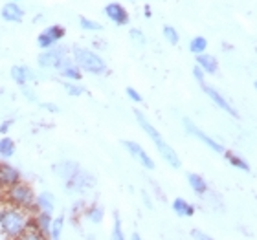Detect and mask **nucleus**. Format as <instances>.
<instances>
[{"mask_svg": "<svg viewBox=\"0 0 257 240\" xmlns=\"http://www.w3.org/2000/svg\"><path fill=\"white\" fill-rule=\"evenodd\" d=\"M22 92H24V96L30 99V101H37V97H35V94H33L32 90H28L26 86H22Z\"/></svg>", "mask_w": 257, "mask_h": 240, "instance_id": "37", "label": "nucleus"}, {"mask_svg": "<svg viewBox=\"0 0 257 240\" xmlns=\"http://www.w3.org/2000/svg\"><path fill=\"white\" fill-rule=\"evenodd\" d=\"M193 75H195L198 83L202 85V83H204V70L200 68V66H197V68H193Z\"/></svg>", "mask_w": 257, "mask_h": 240, "instance_id": "33", "label": "nucleus"}, {"mask_svg": "<svg viewBox=\"0 0 257 240\" xmlns=\"http://www.w3.org/2000/svg\"><path fill=\"white\" fill-rule=\"evenodd\" d=\"M0 15H2V19L6 22H21L24 19V10L13 0V2H8V4L2 6Z\"/></svg>", "mask_w": 257, "mask_h": 240, "instance_id": "12", "label": "nucleus"}, {"mask_svg": "<svg viewBox=\"0 0 257 240\" xmlns=\"http://www.w3.org/2000/svg\"><path fill=\"white\" fill-rule=\"evenodd\" d=\"M21 181V172L17 171L13 165H8V163H0V189H8L13 183Z\"/></svg>", "mask_w": 257, "mask_h": 240, "instance_id": "9", "label": "nucleus"}, {"mask_svg": "<svg viewBox=\"0 0 257 240\" xmlns=\"http://www.w3.org/2000/svg\"><path fill=\"white\" fill-rule=\"evenodd\" d=\"M173 211L177 214H180V216H191V214L195 213L193 205H189L184 198H177V200L173 202Z\"/></svg>", "mask_w": 257, "mask_h": 240, "instance_id": "20", "label": "nucleus"}, {"mask_svg": "<svg viewBox=\"0 0 257 240\" xmlns=\"http://www.w3.org/2000/svg\"><path fill=\"white\" fill-rule=\"evenodd\" d=\"M64 37V28L59 26V24H54V26L46 28L44 32L39 33L37 37V44L41 46L43 50L46 48H52V46H55V44L59 43L61 39Z\"/></svg>", "mask_w": 257, "mask_h": 240, "instance_id": "7", "label": "nucleus"}, {"mask_svg": "<svg viewBox=\"0 0 257 240\" xmlns=\"http://www.w3.org/2000/svg\"><path fill=\"white\" fill-rule=\"evenodd\" d=\"M54 194L48 191L41 192L39 196H35V211H43V213H52L54 214Z\"/></svg>", "mask_w": 257, "mask_h": 240, "instance_id": "16", "label": "nucleus"}, {"mask_svg": "<svg viewBox=\"0 0 257 240\" xmlns=\"http://www.w3.org/2000/svg\"><path fill=\"white\" fill-rule=\"evenodd\" d=\"M197 63L198 66L204 70V72H208V74H215L217 68H219V64H217V59H215L213 55H208V54H197Z\"/></svg>", "mask_w": 257, "mask_h": 240, "instance_id": "18", "label": "nucleus"}, {"mask_svg": "<svg viewBox=\"0 0 257 240\" xmlns=\"http://www.w3.org/2000/svg\"><path fill=\"white\" fill-rule=\"evenodd\" d=\"M64 183H66V189L72 192H86L96 187V178L92 176L90 172H86L85 169H79L74 176L64 180Z\"/></svg>", "mask_w": 257, "mask_h": 240, "instance_id": "6", "label": "nucleus"}, {"mask_svg": "<svg viewBox=\"0 0 257 240\" xmlns=\"http://www.w3.org/2000/svg\"><path fill=\"white\" fill-rule=\"evenodd\" d=\"M114 238L121 240L123 238V231H121V222H119V214L114 213V231H112Z\"/></svg>", "mask_w": 257, "mask_h": 240, "instance_id": "30", "label": "nucleus"}, {"mask_svg": "<svg viewBox=\"0 0 257 240\" xmlns=\"http://www.w3.org/2000/svg\"><path fill=\"white\" fill-rule=\"evenodd\" d=\"M127 96L131 97L133 101H136V103H142V101H144V97L140 96V94L136 90H134V88H127Z\"/></svg>", "mask_w": 257, "mask_h": 240, "instance_id": "32", "label": "nucleus"}, {"mask_svg": "<svg viewBox=\"0 0 257 240\" xmlns=\"http://www.w3.org/2000/svg\"><path fill=\"white\" fill-rule=\"evenodd\" d=\"M226 158H228V160H230V163H231V165L239 167V169H242V171H250V167H248V163H246V161H242L241 158H237L235 154H231V152H226Z\"/></svg>", "mask_w": 257, "mask_h": 240, "instance_id": "28", "label": "nucleus"}, {"mask_svg": "<svg viewBox=\"0 0 257 240\" xmlns=\"http://www.w3.org/2000/svg\"><path fill=\"white\" fill-rule=\"evenodd\" d=\"M164 37L169 41L171 44H178V33L173 26H166L164 28Z\"/></svg>", "mask_w": 257, "mask_h": 240, "instance_id": "29", "label": "nucleus"}, {"mask_svg": "<svg viewBox=\"0 0 257 240\" xmlns=\"http://www.w3.org/2000/svg\"><path fill=\"white\" fill-rule=\"evenodd\" d=\"M191 236L193 238H202V240H208L209 235H206V233H202V231H198V229H193L191 231Z\"/></svg>", "mask_w": 257, "mask_h": 240, "instance_id": "36", "label": "nucleus"}, {"mask_svg": "<svg viewBox=\"0 0 257 240\" xmlns=\"http://www.w3.org/2000/svg\"><path fill=\"white\" fill-rule=\"evenodd\" d=\"M105 15H107L112 22L119 24V26H123V24L128 22L127 10H125L121 4H118V2H110V4H107V8H105Z\"/></svg>", "mask_w": 257, "mask_h": 240, "instance_id": "10", "label": "nucleus"}, {"mask_svg": "<svg viewBox=\"0 0 257 240\" xmlns=\"http://www.w3.org/2000/svg\"><path fill=\"white\" fill-rule=\"evenodd\" d=\"M134 114H136V119H138V123L142 125V128H144L145 132L149 134V138L155 141L156 149L160 150L162 158H164V160H166L167 163L173 167V169H180V158H178V154L175 152V149H173V147H169V145L164 141V138L158 134V130H156V128L153 127L147 119H145V116L140 112V110H134Z\"/></svg>", "mask_w": 257, "mask_h": 240, "instance_id": "2", "label": "nucleus"}, {"mask_svg": "<svg viewBox=\"0 0 257 240\" xmlns=\"http://www.w3.org/2000/svg\"><path fill=\"white\" fill-rule=\"evenodd\" d=\"M32 224V209L19 207L6 200L0 203V233H4L10 238H22Z\"/></svg>", "mask_w": 257, "mask_h": 240, "instance_id": "1", "label": "nucleus"}, {"mask_svg": "<svg viewBox=\"0 0 257 240\" xmlns=\"http://www.w3.org/2000/svg\"><path fill=\"white\" fill-rule=\"evenodd\" d=\"M200 86H202V90L206 92V94H208L209 99H211V101H213L215 105H217V107L222 108L224 112H228V114H230V116H233V118H237V116H239V114L235 112V108L231 107L230 103L226 101V99H224V97H222V96H220L219 92L213 90V88H209V86H206V83H202V85H200Z\"/></svg>", "mask_w": 257, "mask_h": 240, "instance_id": "11", "label": "nucleus"}, {"mask_svg": "<svg viewBox=\"0 0 257 240\" xmlns=\"http://www.w3.org/2000/svg\"><path fill=\"white\" fill-rule=\"evenodd\" d=\"M4 200L10 203H15L19 207L24 209H35V192L28 183L24 181H17L11 187L4 191Z\"/></svg>", "mask_w": 257, "mask_h": 240, "instance_id": "4", "label": "nucleus"}, {"mask_svg": "<svg viewBox=\"0 0 257 240\" xmlns=\"http://www.w3.org/2000/svg\"><path fill=\"white\" fill-rule=\"evenodd\" d=\"M15 149H17L15 141L11 138L6 136V138L0 139V156H2V158H11V156L15 154Z\"/></svg>", "mask_w": 257, "mask_h": 240, "instance_id": "22", "label": "nucleus"}, {"mask_svg": "<svg viewBox=\"0 0 257 240\" xmlns=\"http://www.w3.org/2000/svg\"><path fill=\"white\" fill-rule=\"evenodd\" d=\"M4 202V189H0V203Z\"/></svg>", "mask_w": 257, "mask_h": 240, "instance_id": "39", "label": "nucleus"}, {"mask_svg": "<svg viewBox=\"0 0 257 240\" xmlns=\"http://www.w3.org/2000/svg\"><path fill=\"white\" fill-rule=\"evenodd\" d=\"M79 169H81L79 163H75V161H70V160L59 161V163H55V165H54V172L61 178V180H68V178L74 176V174L79 171Z\"/></svg>", "mask_w": 257, "mask_h": 240, "instance_id": "15", "label": "nucleus"}, {"mask_svg": "<svg viewBox=\"0 0 257 240\" xmlns=\"http://www.w3.org/2000/svg\"><path fill=\"white\" fill-rule=\"evenodd\" d=\"M33 225H35V229L39 231V235L41 236H48L50 225H52V213L37 211V213L33 214Z\"/></svg>", "mask_w": 257, "mask_h": 240, "instance_id": "14", "label": "nucleus"}, {"mask_svg": "<svg viewBox=\"0 0 257 240\" xmlns=\"http://www.w3.org/2000/svg\"><path fill=\"white\" fill-rule=\"evenodd\" d=\"M59 74H61V77H64V79H68V81H81V77H83L81 68L75 63H72V61L64 64L63 68L59 70Z\"/></svg>", "mask_w": 257, "mask_h": 240, "instance_id": "19", "label": "nucleus"}, {"mask_svg": "<svg viewBox=\"0 0 257 240\" xmlns=\"http://www.w3.org/2000/svg\"><path fill=\"white\" fill-rule=\"evenodd\" d=\"M131 37L136 41V43L140 44H145V37H144V33L140 32V30H131Z\"/></svg>", "mask_w": 257, "mask_h": 240, "instance_id": "31", "label": "nucleus"}, {"mask_svg": "<svg viewBox=\"0 0 257 240\" xmlns=\"http://www.w3.org/2000/svg\"><path fill=\"white\" fill-rule=\"evenodd\" d=\"M15 2H17V0H15Z\"/></svg>", "mask_w": 257, "mask_h": 240, "instance_id": "41", "label": "nucleus"}, {"mask_svg": "<svg viewBox=\"0 0 257 240\" xmlns=\"http://www.w3.org/2000/svg\"><path fill=\"white\" fill-rule=\"evenodd\" d=\"M206 48H208V41L204 37H195L189 43V50L193 54H202V52H206Z\"/></svg>", "mask_w": 257, "mask_h": 240, "instance_id": "26", "label": "nucleus"}, {"mask_svg": "<svg viewBox=\"0 0 257 240\" xmlns=\"http://www.w3.org/2000/svg\"><path fill=\"white\" fill-rule=\"evenodd\" d=\"M188 181L193 191L198 192V194H204V192L208 191V183L204 181L202 176H198V174H188Z\"/></svg>", "mask_w": 257, "mask_h": 240, "instance_id": "21", "label": "nucleus"}, {"mask_svg": "<svg viewBox=\"0 0 257 240\" xmlns=\"http://www.w3.org/2000/svg\"><path fill=\"white\" fill-rule=\"evenodd\" d=\"M70 54L66 46H52L37 57V64L41 68L61 70L66 63H70Z\"/></svg>", "mask_w": 257, "mask_h": 240, "instance_id": "5", "label": "nucleus"}, {"mask_svg": "<svg viewBox=\"0 0 257 240\" xmlns=\"http://www.w3.org/2000/svg\"><path fill=\"white\" fill-rule=\"evenodd\" d=\"M85 216L90 220L92 224H99L103 220V207H99V205H90V207L85 211Z\"/></svg>", "mask_w": 257, "mask_h": 240, "instance_id": "24", "label": "nucleus"}, {"mask_svg": "<svg viewBox=\"0 0 257 240\" xmlns=\"http://www.w3.org/2000/svg\"><path fill=\"white\" fill-rule=\"evenodd\" d=\"M145 17H151V8H149V6H145Z\"/></svg>", "mask_w": 257, "mask_h": 240, "instance_id": "38", "label": "nucleus"}, {"mask_svg": "<svg viewBox=\"0 0 257 240\" xmlns=\"http://www.w3.org/2000/svg\"><path fill=\"white\" fill-rule=\"evenodd\" d=\"M72 57H74V63L77 64L81 70L88 72V74L101 75L107 72V63H105L96 52H92V50L74 46V48H72Z\"/></svg>", "mask_w": 257, "mask_h": 240, "instance_id": "3", "label": "nucleus"}, {"mask_svg": "<svg viewBox=\"0 0 257 240\" xmlns=\"http://www.w3.org/2000/svg\"><path fill=\"white\" fill-rule=\"evenodd\" d=\"M79 26L86 32H101L103 26L99 22L96 21H90V19H86V17H79Z\"/></svg>", "mask_w": 257, "mask_h": 240, "instance_id": "25", "label": "nucleus"}, {"mask_svg": "<svg viewBox=\"0 0 257 240\" xmlns=\"http://www.w3.org/2000/svg\"><path fill=\"white\" fill-rule=\"evenodd\" d=\"M64 90H66V94L72 97H79L81 94H85V88L79 85H75V83H72V81H68V83H63Z\"/></svg>", "mask_w": 257, "mask_h": 240, "instance_id": "27", "label": "nucleus"}, {"mask_svg": "<svg viewBox=\"0 0 257 240\" xmlns=\"http://www.w3.org/2000/svg\"><path fill=\"white\" fill-rule=\"evenodd\" d=\"M184 125H186V128H188V132H191L193 136H197L200 141H202L204 145H208L209 149L215 150V152H224V149H222V145H219L217 141H213V139L209 138V136H206V134L202 132V130H198L195 125H193L189 119H184Z\"/></svg>", "mask_w": 257, "mask_h": 240, "instance_id": "13", "label": "nucleus"}, {"mask_svg": "<svg viewBox=\"0 0 257 240\" xmlns=\"http://www.w3.org/2000/svg\"><path fill=\"white\" fill-rule=\"evenodd\" d=\"M41 107H43L44 110H48V112H52V114H57V112H59V107H55V105H52V103H43Z\"/></svg>", "mask_w": 257, "mask_h": 240, "instance_id": "34", "label": "nucleus"}, {"mask_svg": "<svg viewBox=\"0 0 257 240\" xmlns=\"http://www.w3.org/2000/svg\"><path fill=\"white\" fill-rule=\"evenodd\" d=\"M11 125H13V121H11V119H6V121L2 123V125H0V132H2V134H8V132H10Z\"/></svg>", "mask_w": 257, "mask_h": 240, "instance_id": "35", "label": "nucleus"}, {"mask_svg": "<svg viewBox=\"0 0 257 240\" xmlns=\"http://www.w3.org/2000/svg\"><path fill=\"white\" fill-rule=\"evenodd\" d=\"M11 77H13V81H15L19 86H26L30 81L33 79V74L32 70L28 68V66H13L11 68Z\"/></svg>", "mask_w": 257, "mask_h": 240, "instance_id": "17", "label": "nucleus"}, {"mask_svg": "<svg viewBox=\"0 0 257 240\" xmlns=\"http://www.w3.org/2000/svg\"><path fill=\"white\" fill-rule=\"evenodd\" d=\"M63 225H64V218L63 216H57V218H52V225H50V238H61L63 235Z\"/></svg>", "mask_w": 257, "mask_h": 240, "instance_id": "23", "label": "nucleus"}, {"mask_svg": "<svg viewBox=\"0 0 257 240\" xmlns=\"http://www.w3.org/2000/svg\"><path fill=\"white\" fill-rule=\"evenodd\" d=\"M121 143H123V147L128 150V154L133 156L134 160H138L140 163L145 167V169H149V171H153V169H155V161L151 160V156L147 154L144 149H142V145H138L136 141H127V139H125V141H121Z\"/></svg>", "mask_w": 257, "mask_h": 240, "instance_id": "8", "label": "nucleus"}, {"mask_svg": "<svg viewBox=\"0 0 257 240\" xmlns=\"http://www.w3.org/2000/svg\"><path fill=\"white\" fill-rule=\"evenodd\" d=\"M255 88H257V83H255Z\"/></svg>", "mask_w": 257, "mask_h": 240, "instance_id": "40", "label": "nucleus"}]
</instances>
